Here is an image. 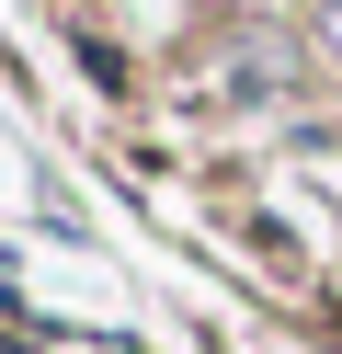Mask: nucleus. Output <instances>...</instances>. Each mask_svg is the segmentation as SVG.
I'll return each mask as SVG.
<instances>
[{
	"label": "nucleus",
	"mask_w": 342,
	"mask_h": 354,
	"mask_svg": "<svg viewBox=\"0 0 342 354\" xmlns=\"http://www.w3.org/2000/svg\"><path fill=\"white\" fill-rule=\"evenodd\" d=\"M319 35H331V46H342V0H319Z\"/></svg>",
	"instance_id": "obj_1"
}]
</instances>
